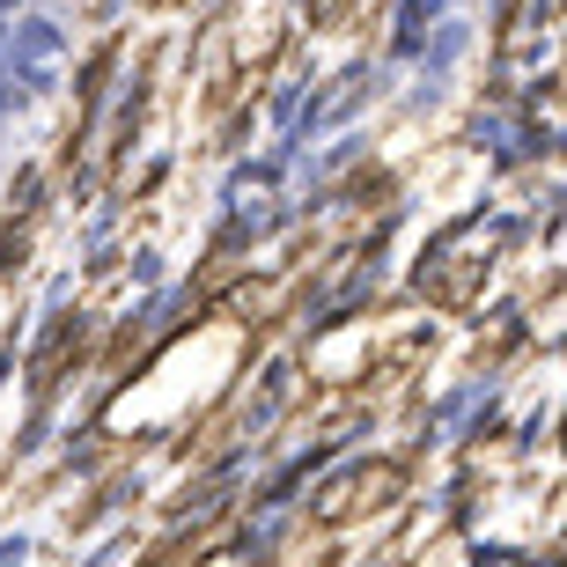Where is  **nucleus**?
I'll list each match as a JSON object with an SVG mask.
<instances>
[{
    "mask_svg": "<svg viewBox=\"0 0 567 567\" xmlns=\"http://www.w3.org/2000/svg\"><path fill=\"white\" fill-rule=\"evenodd\" d=\"M0 8H8V0H0Z\"/></svg>",
    "mask_w": 567,
    "mask_h": 567,
    "instance_id": "1",
    "label": "nucleus"
}]
</instances>
